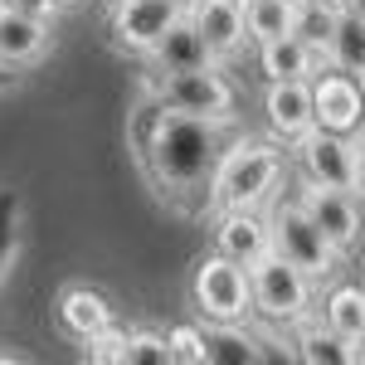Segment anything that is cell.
<instances>
[{
    "label": "cell",
    "mask_w": 365,
    "mask_h": 365,
    "mask_svg": "<svg viewBox=\"0 0 365 365\" xmlns=\"http://www.w3.org/2000/svg\"><path fill=\"white\" fill-rule=\"evenodd\" d=\"M220 122H205V117H185L170 113V108H151L146 117V132H141V161L151 170V180L166 190V195H205V180L220 161Z\"/></svg>",
    "instance_id": "6da1fadb"
},
{
    "label": "cell",
    "mask_w": 365,
    "mask_h": 365,
    "mask_svg": "<svg viewBox=\"0 0 365 365\" xmlns=\"http://www.w3.org/2000/svg\"><path fill=\"white\" fill-rule=\"evenodd\" d=\"M282 146L258 137H239L234 146L220 151V161L205 180V215H225V210H258L263 200L278 190L282 180Z\"/></svg>",
    "instance_id": "7a4b0ae2"
},
{
    "label": "cell",
    "mask_w": 365,
    "mask_h": 365,
    "mask_svg": "<svg viewBox=\"0 0 365 365\" xmlns=\"http://www.w3.org/2000/svg\"><path fill=\"white\" fill-rule=\"evenodd\" d=\"M268 220V239H273V253H278L282 263H292V268H302L312 282H327L331 273L341 268V253L327 244V234L312 225V215L292 200H273V210L263 215Z\"/></svg>",
    "instance_id": "3957f363"
},
{
    "label": "cell",
    "mask_w": 365,
    "mask_h": 365,
    "mask_svg": "<svg viewBox=\"0 0 365 365\" xmlns=\"http://www.w3.org/2000/svg\"><path fill=\"white\" fill-rule=\"evenodd\" d=\"M151 103H161L170 113H185V117L220 122V127H234V108H239L234 103V83L220 73V63L185 68V73H156Z\"/></svg>",
    "instance_id": "277c9868"
},
{
    "label": "cell",
    "mask_w": 365,
    "mask_h": 365,
    "mask_svg": "<svg viewBox=\"0 0 365 365\" xmlns=\"http://www.w3.org/2000/svg\"><path fill=\"white\" fill-rule=\"evenodd\" d=\"M249 297H253V312L278 331V327H302L312 317V278L302 268L282 263L278 253L258 258L249 268Z\"/></svg>",
    "instance_id": "5b68a950"
},
{
    "label": "cell",
    "mask_w": 365,
    "mask_h": 365,
    "mask_svg": "<svg viewBox=\"0 0 365 365\" xmlns=\"http://www.w3.org/2000/svg\"><path fill=\"white\" fill-rule=\"evenodd\" d=\"M190 297L205 322H249L253 297H249V268H239L225 253H205L190 278Z\"/></svg>",
    "instance_id": "8992f818"
},
{
    "label": "cell",
    "mask_w": 365,
    "mask_h": 365,
    "mask_svg": "<svg viewBox=\"0 0 365 365\" xmlns=\"http://www.w3.org/2000/svg\"><path fill=\"white\" fill-rule=\"evenodd\" d=\"M297 205L312 215V225L327 234V244H331L341 258L361 249L365 220H361V205H356V190H331V185H317V180H307V175H302Z\"/></svg>",
    "instance_id": "52a82bcc"
},
{
    "label": "cell",
    "mask_w": 365,
    "mask_h": 365,
    "mask_svg": "<svg viewBox=\"0 0 365 365\" xmlns=\"http://www.w3.org/2000/svg\"><path fill=\"white\" fill-rule=\"evenodd\" d=\"M180 15L185 0H122L113 5V44L122 54H146Z\"/></svg>",
    "instance_id": "ba28073f"
},
{
    "label": "cell",
    "mask_w": 365,
    "mask_h": 365,
    "mask_svg": "<svg viewBox=\"0 0 365 365\" xmlns=\"http://www.w3.org/2000/svg\"><path fill=\"white\" fill-rule=\"evenodd\" d=\"M185 15L200 29V39L210 44L215 63L239 58L249 49V29H244V0H185Z\"/></svg>",
    "instance_id": "9c48e42d"
},
{
    "label": "cell",
    "mask_w": 365,
    "mask_h": 365,
    "mask_svg": "<svg viewBox=\"0 0 365 365\" xmlns=\"http://www.w3.org/2000/svg\"><path fill=\"white\" fill-rule=\"evenodd\" d=\"M297 146V161L302 175L317 185H331V190H356V166H351V137L327 132V127H312L307 137L292 141Z\"/></svg>",
    "instance_id": "30bf717a"
},
{
    "label": "cell",
    "mask_w": 365,
    "mask_h": 365,
    "mask_svg": "<svg viewBox=\"0 0 365 365\" xmlns=\"http://www.w3.org/2000/svg\"><path fill=\"white\" fill-rule=\"evenodd\" d=\"M312 113H317V127L351 137V132L361 127V117H365L361 78H351V73H341V68L312 73Z\"/></svg>",
    "instance_id": "8fae6325"
},
{
    "label": "cell",
    "mask_w": 365,
    "mask_h": 365,
    "mask_svg": "<svg viewBox=\"0 0 365 365\" xmlns=\"http://www.w3.org/2000/svg\"><path fill=\"white\" fill-rule=\"evenodd\" d=\"M263 117H268V132H273L282 146L307 137L312 127H317V113H312V78H268Z\"/></svg>",
    "instance_id": "7c38bea8"
},
{
    "label": "cell",
    "mask_w": 365,
    "mask_h": 365,
    "mask_svg": "<svg viewBox=\"0 0 365 365\" xmlns=\"http://www.w3.org/2000/svg\"><path fill=\"white\" fill-rule=\"evenodd\" d=\"M54 20H39V15H25L15 5L0 0V68H25V63H39L49 54L54 34H49Z\"/></svg>",
    "instance_id": "4fadbf2b"
},
{
    "label": "cell",
    "mask_w": 365,
    "mask_h": 365,
    "mask_svg": "<svg viewBox=\"0 0 365 365\" xmlns=\"http://www.w3.org/2000/svg\"><path fill=\"white\" fill-rule=\"evenodd\" d=\"M215 253L234 258L239 268H253L258 258L273 253L268 220L253 215V210H225V215H215Z\"/></svg>",
    "instance_id": "5bb4252c"
},
{
    "label": "cell",
    "mask_w": 365,
    "mask_h": 365,
    "mask_svg": "<svg viewBox=\"0 0 365 365\" xmlns=\"http://www.w3.org/2000/svg\"><path fill=\"white\" fill-rule=\"evenodd\" d=\"M141 58L151 63V73H185V68H205V63H215L210 44H205L200 29L190 25V15H180V20H175V25H170Z\"/></svg>",
    "instance_id": "9a60e30c"
},
{
    "label": "cell",
    "mask_w": 365,
    "mask_h": 365,
    "mask_svg": "<svg viewBox=\"0 0 365 365\" xmlns=\"http://www.w3.org/2000/svg\"><path fill=\"white\" fill-rule=\"evenodd\" d=\"M113 322H117L113 302H108L103 292H93V287H68V292L58 297V327L73 341L98 336V331H108Z\"/></svg>",
    "instance_id": "2e32d148"
},
{
    "label": "cell",
    "mask_w": 365,
    "mask_h": 365,
    "mask_svg": "<svg viewBox=\"0 0 365 365\" xmlns=\"http://www.w3.org/2000/svg\"><path fill=\"white\" fill-rule=\"evenodd\" d=\"M200 336H205V356L210 361H229V365H253L263 361V341L244 331V322H205L200 317Z\"/></svg>",
    "instance_id": "e0dca14e"
},
{
    "label": "cell",
    "mask_w": 365,
    "mask_h": 365,
    "mask_svg": "<svg viewBox=\"0 0 365 365\" xmlns=\"http://www.w3.org/2000/svg\"><path fill=\"white\" fill-rule=\"evenodd\" d=\"M258 63H263L268 78H312L317 63H327V58L317 54L312 44H302L297 34H278V39L258 44Z\"/></svg>",
    "instance_id": "ac0fdd59"
},
{
    "label": "cell",
    "mask_w": 365,
    "mask_h": 365,
    "mask_svg": "<svg viewBox=\"0 0 365 365\" xmlns=\"http://www.w3.org/2000/svg\"><path fill=\"white\" fill-rule=\"evenodd\" d=\"M322 58L341 68V73H351V78H365V20L361 15H351V10H341L336 15V29H331V39H327V49Z\"/></svg>",
    "instance_id": "d6986e66"
},
{
    "label": "cell",
    "mask_w": 365,
    "mask_h": 365,
    "mask_svg": "<svg viewBox=\"0 0 365 365\" xmlns=\"http://www.w3.org/2000/svg\"><path fill=\"white\" fill-rule=\"evenodd\" d=\"M322 322H327L341 341L351 336V331H361L365 327V287L361 282H341V287H331V292L322 297Z\"/></svg>",
    "instance_id": "ffe728a7"
},
{
    "label": "cell",
    "mask_w": 365,
    "mask_h": 365,
    "mask_svg": "<svg viewBox=\"0 0 365 365\" xmlns=\"http://www.w3.org/2000/svg\"><path fill=\"white\" fill-rule=\"evenodd\" d=\"M292 20H297V0H244V29L253 44L292 34Z\"/></svg>",
    "instance_id": "44dd1931"
},
{
    "label": "cell",
    "mask_w": 365,
    "mask_h": 365,
    "mask_svg": "<svg viewBox=\"0 0 365 365\" xmlns=\"http://www.w3.org/2000/svg\"><path fill=\"white\" fill-rule=\"evenodd\" d=\"M292 356L307 365H346V341L327 327V322H302V331L292 341Z\"/></svg>",
    "instance_id": "7402d4cb"
},
{
    "label": "cell",
    "mask_w": 365,
    "mask_h": 365,
    "mask_svg": "<svg viewBox=\"0 0 365 365\" xmlns=\"http://www.w3.org/2000/svg\"><path fill=\"white\" fill-rule=\"evenodd\" d=\"M336 15H341V0H312V5H297L292 34L322 54V49H327V39H331V29H336Z\"/></svg>",
    "instance_id": "603a6c76"
},
{
    "label": "cell",
    "mask_w": 365,
    "mask_h": 365,
    "mask_svg": "<svg viewBox=\"0 0 365 365\" xmlns=\"http://www.w3.org/2000/svg\"><path fill=\"white\" fill-rule=\"evenodd\" d=\"M122 365H175L170 341L161 331H127L122 336Z\"/></svg>",
    "instance_id": "cb8c5ba5"
},
{
    "label": "cell",
    "mask_w": 365,
    "mask_h": 365,
    "mask_svg": "<svg viewBox=\"0 0 365 365\" xmlns=\"http://www.w3.org/2000/svg\"><path fill=\"white\" fill-rule=\"evenodd\" d=\"M166 341H170V361L210 365V356H205V336H200V327H195V322H185V327H170Z\"/></svg>",
    "instance_id": "d4e9b609"
},
{
    "label": "cell",
    "mask_w": 365,
    "mask_h": 365,
    "mask_svg": "<svg viewBox=\"0 0 365 365\" xmlns=\"http://www.w3.org/2000/svg\"><path fill=\"white\" fill-rule=\"evenodd\" d=\"M122 336H127V331H117V322H113L108 331H98V336L83 341V356L98 361V365H122Z\"/></svg>",
    "instance_id": "484cf974"
},
{
    "label": "cell",
    "mask_w": 365,
    "mask_h": 365,
    "mask_svg": "<svg viewBox=\"0 0 365 365\" xmlns=\"http://www.w3.org/2000/svg\"><path fill=\"white\" fill-rule=\"evenodd\" d=\"M351 166H356V190L365 195V132H351Z\"/></svg>",
    "instance_id": "4316f807"
},
{
    "label": "cell",
    "mask_w": 365,
    "mask_h": 365,
    "mask_svg": "<svg viewBox=\"0 0 365 365\" xmlns=\"http://www.w3.org/2000/svg\"><path fill=\"white\" fill-rule=\"evenodd\" d=\"M5 5H15V10H25V15H39V20H54L58 10V0H5Z\"/></svg>",
    "instance_id": "83f0119b"
},
{
    "label": "cell",
    "mask_w": 365,
    "mask_h": 365,
    "mask_svg": "<svg viewBox=\"0 0 365 365\" xmlns=\"http://www.w3.org/2000/svg\"><path fill=\"white\" fill-rule=\"evenodd\" d=\"M346 365H365V327L346 336Z\"/></svg>",
    "instance_id": "f1b7e54d"
},
{
    "label": "cell",
    "mask_w": 365,
    "mask_h": 365,
    "mask_svg": "<svg viewBox=\"0 0 365 365\" xmlns=\"http://www.w3.org/2000/svg\"><path fill=\"white\" fill-rule=\"evenodd\" d=\"M15 258H20V244H5V249H0V282H5V273L15 268Z\"/></svg>",
    "instance_id": "f546056e"
},
{
    "label": "cell",
    "mask_w": 365,
    "mask_h": 365,
    "mask_svg": "<svg viewBox=\"0 0 365 365\" xmlns=\"http://www.w3.org/2000/svg\"><path fill=\"white\" fill-rule=\"evenodd\" d=\"M15 88H20V78H15V73H5V68H0V98H5V93H15Z\"/></svg>",
    "instance_id": "4dcf8cb0"
},
{
    "label": "cell",
    "mask_w": 365,
    "mask_h": 365,
    "mask_svg": "<svg viewBox=\"0 0 365 365\" xmlns=\"http://www.w3.org/2000/svg\"><path fill=\"white\" fill-rule=\"evenodd\" d=\"M341 10H351V15H361V20H365V0H341Z\"/></svg>",
    "instance_id": "1f68e13d"
},
{
    "label": "cell",
    "mask_w": 365,
    "mask_h": 365,
    "mask_svg": "<svg viewBox=\"0 0 365 365\" xmlns=\"http://www.w3.org/2000/svg\"><path fill=\"white\" fill-rule=\"evenodd\" d=\"M58 5H73V0H58Z\"/></svg>",
    "instance_id": "d6a6232c"
},
{
    "label": "cell",
    "mask_w": 365,
    "mask_h": 365,
    "mask_svg": "<svg viewBox=\"0 0 365 365\" xmlns=\"http://www.w3.org/2000/svg\"><path fill=\"white\" fill-rule=\"evenodd\" d=\"M297 5H312V0H297Z\"/></svg>",
    "instance_id": "836d02e7"
},
{
    "label": "cell",
    "mask_w": 365,
    "mask_h": 365,
    "mask_svg": "<svg viewBox=\"0 0 365 365\" xmlns=\"http://www.w3.org/2000/svg\"><path fill=\"white\" fill-rule=\"evenodd\" d=\"M361 93H365V78H361Z\"/></svg>",
    "instance_id": "e575fe53"
},
{
    "label": "cell",
    "mask_w": 365,
    "mask_h": 365,
    "mask_svg": "<svg viewBox=\"0 0 365 365\" xmlns=\"http://www.w3.org/2000/svg\"><path fill=\"white\" fill-rule=\"evenodd\" d=\"M113 5H122V0H113Z\"/></svg>",
    "instance_id": "d590c367"
}]
</instances>
